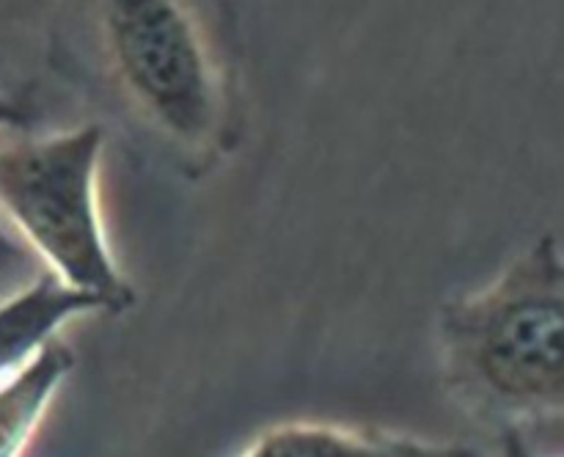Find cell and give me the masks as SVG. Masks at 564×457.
I'll return each mask as SVG.
<instances>
[{
  "label": "cell",
  "mask_w": 564,
  "mask_h": 457,
  "mask_svg": "<svg viewBox=\"0 0 564 457\" xmlns=\"http://www.w3.org/2000/svg\"><path fill=\"white\" fill-rule=\"evenodd\" d=\"M39 121V105L33 97V86L22 80L3 58H0V130L3 127H20V130H33ZM25 257V248L11 240L0 229V264H14Z\"/></svg>",
  "instance_id": "cell-7"
},
{
  "label": "cell",
  "mask_w": 564,
  "mask_h": 457,
  "mask_svg": "<svg viewBox=\"0 0 564 457\" xmlns=\"http://www.w3.org/2000/svg\"><path fill=\"white\" fill-rule=\"evenodd\" d=\"M240 457H482L463 444L405 438L372 427L290 422L259 435Z\"/></svg>",
  "instance_id": "cell-4"
},
{
  "label": "cell",
  "mask_w": 564,
  "mask_h": 457,
  "mask_svg": "<svg viewBox=\"0 0 564 457\" xmlns=\"http://www.w3.org/2000/svg\"><path fill=\"white\" fill-rule=\"evenodd\" d=\"M105 127L66 132L0 130V213L47 273L94 297L102 312L135 306V290L110 253L99 215Z\"/></svg>",
  "instance_id": "cell-3"
},
{
  "label": "cell",
  "mask_w": 564,
  "mask_h": 457,
  "mask_svg": "<svg viewBox=\"0 0 564 457\" xmlns=\"http://www.w3.org/2000/svg\"><path fill=\"white\" fill-rule=\"evenodd\" d=\"M72 369H75L72 347L53 339L20 372L0 383V457L22 455Z\"/></svg>",
  "instance_id": "cell-6"
},
{
  "label": "cell",
  "mask_w": 564,
  "mask_h": 457,
  "mask_svg": "<svg viewBox=\"0 0 564 457\" xmlns=\"http://www.w3.org/2000/svg\"><path fill=\"white\" fill-rule=\"evenodd\" d=\"M562 334V248L554 235H543L482 290L441 306L438 345L449 391L501 427L560 422Z\"/></svg>",
  "instance_id": "cell-2"
},
{
  "label": "cell",
  "mask_w": 564,
  "mask_h": 457,
  "mask_svg": "<svg viewBox=\"0 0 564 457\" xmlns=\"http://www.w3.org/2000/svg\"><path fill=\"white\" fill-rule=\"evenodd\" d=\"M102 312L94 297L72 290L44 270L0 303V383L20 372L47 341L58 339L66 323Z\"/></svg>",
  "instance_id": "cell-5"
},
{
  "label": "cell",
  "mask_w": 564,
  "mask_h": 457,
  "mask_svg": "<svg viewBox=\"0 0 564 457\" xmlns=\"http://www.w3.org/2000/svg\"><path fill=\"white\" fill-rule=\"evenodd\" d=\"M501 457H538L521 427H501Z\"/></svg>",
  "instance_id": "cell-8"
},
{
  "label": "cell",
  "mask_w": 564,
  "mask_h": 457,
  "mask_svg": "<svg viewBox=\"0 0 564 457\" xmlns=\"http://www.w3.org/2000/svg\"><path fill=\"white\" fill-rule=\"evenodd\" d=\"M47 64L132 154L182 179L218 171L246 138L231 0H55Z\"/></svg>",
  "instance_id": "cell-1"
}]
</instances>
